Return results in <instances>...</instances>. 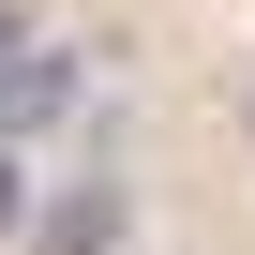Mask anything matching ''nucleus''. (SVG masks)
I'll return each mask as SVG.
<instances>
[{"mask_svg": "<svg viewBox=\"0 0 255 255\" xmlns=\"http://www.w3.org/2000/svg\"><path fill=\"white\" fill-rule=\"evenodd\" d=\"M15 240H30V255H120V180H60V195H30Z\"/></svg>", "mask_w": 255, "mask_h": 255, "instance_id": "obj_1", "label": "nucleus"}, {"mask_svg": "<svg viewBox=\"0 0 255 255\" xmlns=\"http://www.w3.org/2000/svg\"><path fill=\"white\" fill-rule=\"evenodd\" d=\"M15 225H30V165L0 150V240H15Z\"/></svg>", "mask_w": 255, "mask_h": 255, "instance_id": "obj_2", "label": "nucleus"}]
</instances>
